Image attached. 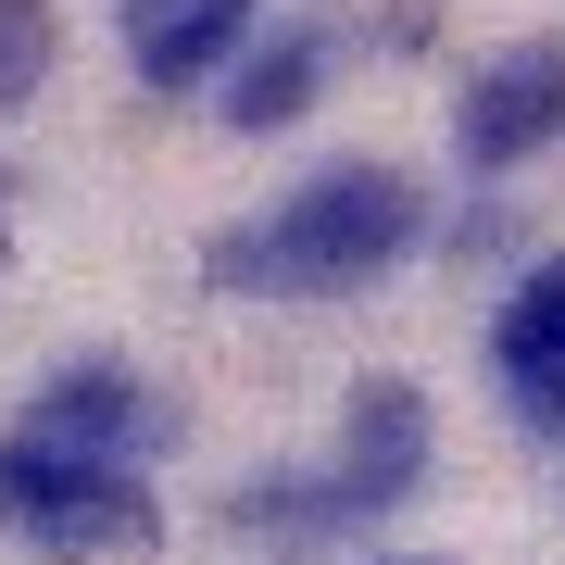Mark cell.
Returning <instances> with one entry per match:
<instances>
[{
    "label": "cell",
    "instance_id": "cell-1",
    "mask_svg": "<svg viewBox=\"0 0 565 565\" xmlns=\"http://www.w3.org/2000/svg\"><path fill=\"white\" fill-rule=\"evenodd\" d=\"M415 226H427L415 177H390V163H327L289 202H264L252 226H226L202 252V277L252 289V302H340V289L390 277V264L415 252Z\"/></svg>",
    "mask_w": 565,
    "mask_h": 565
},
{
    "label": "cell",
    "instance_id": "cell-2",
    "mask_svg": "<svg viewBox=\"0 0 565 565\" xmlns=\"http://www.w3.org/2000/svg\"><path fill=\"white\" fill-rule=\"evenodd\" d=\"M0 541H25L51 565H102V553H151L163 515L126 465H63V452L0 440Z\"/></svg>",
    "mask_w": 565,
    "mask_h": 565
},
{
    "label": "cell",
    "instance_id": "cell-3",
    "mask_svg": "<svg viewBox=\"0 0 565 565\" xmlns=\"http://www.w3.org/2000/svg\"><path fill=\"white\" fill-rule=\"evenodd\" d=\"M415 478H427V390L415 377H364L352 403H340V452H327L315 503L340 515V527H377Z\"/></svg>",
    "mask_w": 565,
    "mask_h": 565
},
{
    "label": "cell",
    "instance_id": "cell-4",
    "mask_svg": "<svg viewBox=\"0 0 565 565\" xmlns=\"http://www.w3.org/2000/svg\"><path fill=\"white\" fill-rule=\"evenodd\" d=\"M565 139V39H515L465 76V114H452V151L478 177H515Z\"/></svg>",
    "mask_w": 565,
    "mask_h": 565
},
{
    "label": "cell",
    "instance_id": "cell-5",
    "mask_svg": "<svg viewBox=\"0 0 565 565\" xmlns=\"http://www.w3.org/2000/svg\"><path fill=\"white\" fill-rule=\"evenodd\" d=\"M13 440L25 452H63V465H126V478H139V452L163 440V403L126 377V364H63L39 403H25Z\"/></svg>",
    "mask_w": 565,
    "mask_h": 565
},
{
    "label": "cell",
    "instance_id": "cell-6",
    "mask_svg": "<svg viewBox=\"0 0 565 565\" xmlns=\"http://www.w3.org/2000/svg\"><path fill=\"white\" fill-rule=\"evenodd\" d=\"M252 51V0H126V63L151 88H202Z\"/></svg>",
    "mask_w": 565,
    "mask_h": 565
},
{
    "label": "cell",
    "instance_id": "cell-7",
    "mask_svg": "<svg viewBox=\"0 0 565 565\" xmlns=\"http://www.w3.org/2000/svg\"><path fill=\"white\" fill-rule=\"evenodd\" d=\"M490 364H503V403L541 427V440H565V264H541V277L503 302Z\"/></svg>",
    "mask_w": 565,
    "mask_h": 565
},
{
    "label": "cell",
    "instance_id": "cell-8",
    "mask_svg": "<svg viewBox=\"0 0 565 565\" xmlns=\"http://www.w3.org/2000/svg\"><path fill=\"white\" fill-rule=\"evenodd\" d=\"M327 51H340L327 25H277L264 51H239V63H226V126H239V139H277V126H289V114L315 102Z\"/></svg>",
    "mask_w": 565,
    "mask_h": 565
},
{
    "label": "cell",
    "instance_id": "cell-9",
    "mask_svg": "<svg viewBox=\"0 0 565 565\" xmlns=\"http://www.w3.org/2000/svg\"><path fill=\"white\" fill-rule=\"evenodd\" d=\"M63 63V25L39 13V0H0V114L13 102H39V76Z\"/></svg>",
    "mask_w": 565,
    "mask_h": 565
},
{
    "label": "cell",
    "instance_id": "cell-10",
    "mask_svg": "<svg viewBox=\"0 0 565 565\" xmlns=\"http://www.w3.org/2000/svg\"><path fill=\"white\" fill-rule=\"evenodd\" d=\"M0 214H13V189H0Z\"/></svg>",
    "mask_w": 565,
    "mask_h": 565
}]
</instances>
